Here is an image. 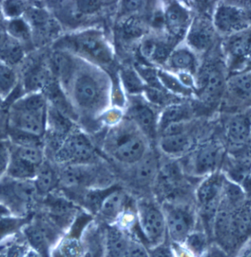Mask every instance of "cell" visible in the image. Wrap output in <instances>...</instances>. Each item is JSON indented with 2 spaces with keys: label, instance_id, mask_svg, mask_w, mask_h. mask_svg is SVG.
<instances>
[{
  "label": "cell",
  "instance_id": "obj_42",
  "mask_svg": "<svg viewBox=\"0 0 251 257\" xmlns=\"http://www.w3.org/2000/svg\"><path fill=\"white\" fill-rule=\"evenodd\" d=\"M126 257H150V253L143 244L130 240Z\"/></svg>",
  "mask_w": 251,
  "mask_h": 257
},
{
  "label": "cell",
  "instance_id": "obj_1",
  "mask_svg": "<svg viewBox=\"0 0 251 257\" xmlns=\"http://www.w3.org/2000/svg\"><path fill=\"white\" fill-rule=\"evenodd\" d=\"M47 121V99L42 93H25L9 109L10 128L41 138Z\"/></svg>",
  "mask_w": 251,
  "mask_h": 257
},
{
  "label": "cell",
  "instance_id": "obj_27",
  "mask_svg": "<svg viewBox=\"0 0 251 257\" xmlns=\"http://www.w3.org/2000/svg\"><path fill=\"white\" fill-rule=\"evenodd\" d=\"M17 87V75L11 66L0 62V98L9 97Z\"/></svg>",
  "mask_w": 251,
  "mask_h": 257
},
{
  "label": "cell",
  "instance_id": "obj_43",
  "mask_svg": "<svg viewBox=\"0 0 251 257\" xmlns=\"http://www.w3.org/2000/svg\"><path fill=\"white\" fill-rule=\"evenodd\" d=\"M123 34L128 39L139 37L143 33L142 28L139 22L134 19H130L126 22L123 28Z\"/></svg>",
  "mask_w": 251,
  "mask_h": 257
},
{
  "label": "cell",
  "instance_id": "obj_22",
  "mask_svg": "<svg viewBox=\"0 0 251 257\" xmlns=\"http://www.w3.org/2000/svg\"><path fill=\"white\" fill-rule=\"evenodd\" d=\"M137 166L135 179L138 184L146 185L155 178L157 171V160L153 155L143 157Z\"/></svg>",
  "mask_w": 251,
  "mask_h": 257
},
{
  "label": "cell",
  "instance_id": "obj_10",
  "mask_svg": "<svg viewBox=\"0 0 251 257\" xmlns=\"http://www.w3.org/2000/svg\"><path fill=\"white\" fill-rule=\"evenodd\" d=\"M202 94L204 99L214 102L220 99L225 90V81L221 69L209 66L202 76Z\"/></svg>",
  "mask_w": 251,
  "mask_h": 257
},
{
  "label": "cell",
  "instance_id": "obj_15",
  "mask_svg": "<svg viewBox=\"0 0 251 257\" xmlns=\"http://www.w3.org/2000/svg\"><path fill=\"white\" fill-rule=\"evenodd\" d=\"M25 236L34 250L42 257H49V239L45 228L40 225H30L25 230Z\"/></svg>",
  "mask_w": 251,
  "mask_h": 257
},
{
  "label": "cell",
  "instance_id": "obj_3",
  "mask_svg": "<svg viewBox=\"0 0 251 257\" xmlns=\"http://www.w3.org/2000/svg\"><path fill=\"white\" fill-rule=\"evenodd\" d=\"M139 223L146 240L154 246L162 244L167 230L166 220L161 211L151 204L140 208Z\"/></svg>",
  "mask_w": 251,
  "mask_h": 257
},
{
  "label": "cell",
  "instance_id": "obj_7",
  "mask_svg": "<svg viewBox=\"0 0 251 257\" xmlns=\"http://www.w3.org/2000/svg\"><path fill=\"white\" fill-rule=\"evenodd\" d=\"M166 226L173 240L176 242H184L192 232L193 216L187 210L174 208L168 212Z\"/></svg>",
  "mask_w": 251,
  "mask_h": 257
},
{
  "label": "cell",
  "instance_id": "obj_36",
  "mask_svg": "<svg viewBox=\"0 0 251 257\" xmlns=\"http://www.w3.org/2000/svg\"><path fill=\"white\" fill-rule=\"evenodd\" d=\"M9 136L17 147H41V138L20 130L10 128Z\"/></svg>",
  "mask_w": 251,
  "mask_h": 257
},
{
  "label": "cell",
  "instance_id": "obj_52",
  "mask_svg": "<svg viewBox=\"0 0 251 257\" xmlns=\"http://www.w3.org/2000/svg\"><path fill=\"white\" fill-rule=\"evenodd\" d=\"M142 2L141 1H127L125 2V7L127 10L135 11L139 9Z\"/></svg>",
  "mask_w": 251,
  "mask_h": 257
},
{
  "label": "cell",
  "instance_id": "obj_39",
  "mask_svg": "<svg viewBox=\"0 0 251 257\" xmlns=\"http://www.w3.org/2000/svg\"><path fill=\"white\" fill-rule=\"evenodd\" d=\"M123 79L126 88L131 93H136L142 89V83L137 77L136 73L133 72V71L127 70L123 71Z\"/></svg>",
  "mask_w": 251,
  "mask_h": 257
},
{
  "label": "cell",
  "instance_id": "obj_34",
  "mask_svg": "<svg viewBox=\"0 0 251 257\" xmlns=\"http://www.w3.org/2000/svg\"><path fill=\"white\" fill-rule=\"evenodd\" d=\"M189 115V109L184 105L171 106L166 109L162 117V128H164L170 123L176 122H182L184 119L187 118Z\"/></svg>",
  "mask_w": 251,
  "mask_h": 257
},
{
  "label": "cell",
  "instance_id": "obj_12",
  "mask_svg": "<svg viewBox=\"0 0 251 257\" xmlns=\"http://www.w3.org/2000/svg\"><path fill=\"white\" fill-rule=\"evenodd\" d=\"M214 30L209 22L198 20L194 23L188 36L190 45L200 51L208 50L214 41Z\"/></svg>",
  "mask_w": 251,
  "mask_h": 257
},
{
  "label": "cell",
  "instance_id": "obj_45",
  "mask_svg": "<svg viewBox=\"0 0 251 257\" xmlns=\"http://www.w3.org/2000/svg\"><path fill=\"white\" fill-rule=\"evenodd\" d=\"M170 53V49L168 46L163 44H156L152 59L156 61L163 62L166 59Z\"/></svg>",
  "mask_w": 251,
  "mask_h": 257
},
{
  "label": "cell",
  "instance_id": "obj_6",
  "mask_svg": "<svg viewBox=\"0 0 251 257\" xmlns=\"http://www.w3.org/2000/svg\"><path fill=\"white\" fill-rule=\"evenodd\" d=\"M225 137L228 147L233 152H239L251 139V119L243 114L229 119L225 127Z\"/></svg>",
  "mask_w": 251,
  "mask_h": 257
},
{
  "label": "cell",
  "instance_id": "obj_26",
  "mask_svg": "<svg viewBox=\"0 0 251 257\" xmlns=\"http://www.w3.org/2000/svg\"><path fill=\"white\" fill-rule=\"evenodd\" d=\"M51 65L54 74L63 82L69 80L73 71V63L69 57L61 52H55L52 55Z\"/></svg>",
  "mask_w": 251,
  "mask_h": 257
},
{
  "label": "cell",
  "instance_id": "obj_30",
  "mask_svg": "<svg viewBox=\"0 0 251 257\" xmlns=\"http://www.w3.org/2000/svg\"><path fill=\"white\" fill-rule=\"evenodd\" d=\"M134 118L139 126L149 136H153L155 133V118L153 112L144 105L137 106L133 110Z\"/></svg>",
  "mask_w": 251,
  "mask_h": 257
},
{
  "label": "cell",
  "instance_id": "obj_40",
  "mask_svg": "<svg viewBox=\"0 0 251 257\" xmlns=\"http://www.w3.org/2000/svg\"><path fill=\"white\" fill-rule=\"evenodd\" d=\"M60 254L63 257H80L82 247L76 240H68L60 248Z\"/></svg>",
  "mask_w": 251,
  "mask_h": 257
},
{
  "label": "cell",
  "instance_id": "obj_5",
  "mask_svg": "<svg viewBox=\"0 0 251 257\" xmlns=\"http://www.w3.org/2000/svg\"><path fill=\"white\" fill-rule=\"evenodd\" d=\"M93 155V147L88 140L82 135H74L62 143L55 158L61 163H81L90 160Z\"/></svg>",
  "mask_w": 251,
  "mask_h": 257
},
{
  "label": "cell",
  "instance_id": "obj_17",
  "mask_svg": "<svg viewBox=\"0 0 251 257\" xmlns=\"http://www.w3.org/2000/svg\"><path fill=\"white\" fill-rule=\"evenodd\" d=\"M124 202V194L117 189H112L103 199L98 210L104 218L113 219L120 213Z\"/></svg>",
  "mask_w": 251,
  "mask_h": 257
},
{
  "label": "cell",
  "instance_id": "obj_11",
  "mask_svg": "<svg viewBox=\"0 0 251 257\" xmlns=\"http://www.w3.org/2000/svg\"><path fill=\"white\" fill-rule=\"evenodd\" d=\"M77 45L79 49L90 54L93 58L103 62L111 60V53L99 34L85 33L78 36Z\"/></svg>",
  "mask_w": 251,
  "mask_h": 257
},
{
  "label": "cell",
  "instance_id": "obj_33",
  "mask_svg": "<svg viewBox=\"0 0 251 257\" xmlns=\"http://www.w3.org/2000/svg\"><path fill=\"white\" fill-rule=\"evenodd\" d=\"M0 7L2 14L5 18L7 19V20H11L23 17L24 14L29 6L25 4V2L11 0L3 2Z\"/></svg>",
  "mask_w": 251,
  "mask_h": 257
},
{
  "label": "cell",
  "instance_id": "obj_21",
  "mask_svg": "<svg viewBox=\"0 0 251 257\" xmlns=\"http://www.w3.org/2000/svg\"><path fill=\"white\" fill-rule=\"evenodd\" d=\"M130 239L117 229H110L106 237L107 257H126Z\"/></svg>",
  "mask_w": 251,
  "mask_h": 257
},
{
  "label": "cell",
  "instance_id": "obj_44",
  "mask_svg": "<svg viewBox=\"0 0 251 257\" xmlns=\"http://www.w3.org/2000/svg\"><path fill=\"white\" fill-rule=\"evenodd\" d=\"M77 9L83 14H92L96 12L101 7V2L96 0H84L77 1Z\"/></svg>",
  "mask_w": 251,
  "mask_h": 257
},
{
  "label": "cell",
  "instance_id": "obj_28",
  "mask_svg": "<svg viewBox=\"0 0 251 257\" xmlns=\"http://www.w3.org/2000/svg\"><path fill=\"white\" fill-rule=\"evenodd\" d=\"M190 145V139L184 133L163 136L160 146L167 153L178 154L187 150Z\"/></svg>",
  "mask_w": 251,
  "mask_h": 257
},
{
  "label": "cell",
  "instance_id": "obj_8",
  "mask_svg": "<svg viewBox=\"0 0 251 257\" xmlns=\"http://www.w3.org/2000/svg\"><path fill=\"white\" fill-rule=\"evenodd\" d=\"M222 156V147L218 143L211 142L203 146L195 156V172L199 175L212 174L221 163Z\"/></svg>",
  "mask_w": 251,
  "mask_h": 257
},
{
  "label": "cell",
  "instance_id": "obj_25",
  "mask_svg": "<svg viewBox=\"0 0 251 257\" xmlns=\"http://www.w3.org/2000/svg\"><path fill=\"white\" fill-rule=\"evenodd\" d=\"M57 179L55 172L51 166L43 163L38 169L37 174L34 179L35 186L38 193L47 194L55 188Z\"/></svg>",
  "mask_w": 251,
  "mask_h": 257
},
{
  "label": "cell",
  "instance_id": "obj_2",
  "mask_svg": "<svg viewBox=\"0 0 251 257\" xmlns=\"http://www.w3.org/2000/svg\"><path fill=\"white\" fill-rule=\"evenodd\" d=\"M225 179V177L219 174H211L203 181L197 191V199L201 207L203 220L212 229L221 201Z\"/></svg>",
  "mask_w": 251,
  "mask_h": 257
},
{
  "label": "cell",
  "instance_id": "obj_55",
  "mask_svg": "<svg viewBox=\"0 0 251 257\" xmlns=\"http://www.w3.org/2000/svg\"><path fill=\"white\" fill-rule=\"evenodd\" d=\"M3 101H4V99H1V98H0V111L2 110V108H3Z\"/></svg>",
  "mask_w": 251,
  "mask_h": 257
},
{
  "label": "cell",
  "instance_id": "obj_20",
  "mask_svg": "<svg viewBox=\"0 0 251 257\" xmlns=\"http://www.w3.org/2000/svg\"><path fill=\"white\" fill-rule=\"evenodd\" d=\"M23 18L29 24L32 30L36 28L46 33L49 32V27L52 23L48 12L36 6H29L24 14Z\"/></svg>",
  "mask_w": 251,
  "mask_h": 257
},
{
  "label": "cell",
  "instance_id": "obj_14",
  "mask_svg": "<svg viewBox=\"0 0 251 257\" xmlns=\"http://www.w3.org/2000/svg\"><path fill=\"white\" fill-rule=\"evenodd\" d=\"M75 96L77 102L82 107H90L98 97L96 82L87 76L79 77L76 82Z\"/></svg>",
  "mask_w": 251,
  "mask_h": 257
},
{
  "label": "cell",
  "instance_id": "obj_31",
  "mask_svg": "<svg viewBox=\"0 0 251 257\" xmlns=\"http://www.w3.org/2000/svg\"><path fill=\"white\" fill-rule=\"evenodd\" d=\"M16 155L24 161L39 168L44 163V155L41 147H17L13 152Z\"/></svg>",
  "mask_w": 251,
  "mask_h": 257
},
{
  "label": "cell",
  "instance_id": "obj_46",
  "mask_svg": "<svg viewBox=\"0 0 251 257\" xmlns=\"http://www.w3.org/2000/svg\"><path fill=\"white\" fill-rule=\"evenodd\" d=\"M149 253H150V257H174L171 248L162 244L155 246Z\"/></svg>",
  "mask_w": 251,
  "mask_h": 257
},
{
  "label": "cell",
  "instance_id": "obj_37",
  "mask_svg": "<svg viewBox=\"0 0 251 257\" xmlns=\"http://www.w3.org/2000/svg\"><path fill=\"white\" fill-rule=\"evenodd\" d=\"M171 63V66L176 69H191L195 63V59L193 55L188 51L179 50L173 55Z\"/></svg>",
  "mask_w": 251,
  "mask_h": 257
},
{
  "label": "cell",
  "instance_id": "obj_4",
  "mask_svg": "<svg viewBox=\"0 0 251 257\" xmlns=\"http://www.w3.org/2000/svg\"><path fill=\"white\" fill-rule=\"evenodd\" d=\"M214 24L219 31L233 36L247 29L250 18L244 10L237 6L221 5L215 11Z\"/></svg>",
  "mask_w": 251,
  "mask_h": 257
},
{
  "label": "cell",
  "instance_id": "obj_18",
  "mask_svg": "<svg viewBox=\"0 0 251 257\" xmlns=\"http://www.w3.org/2000/svg\"><path fill=\"white\" fill-rule=\"evenodd\" d=\"M24 56L25 51L23 45L11 36L0 47V62L11 67L20 63Z\"/></svg>",
  "mask_w": 251,
  "mask_h": 257
},
{
  "label": "cell",
  "instance_id": "obj_48",
  "mask_svg": "<svg viewBox=\"0 0 251 257\" xmlns=\"http://www.w3.org/2000/svg\"><path fill=\"white\" fill-rule=\"evenodd\" d=\"M203 257H228L225 250H222L221 247H212L209 250H205Z\"/></svg>",
  "mask_w": 251,
  "mask_h": 257
},
{
  "label": "cell",
  "instance_id": "obj_29",
  "mask_svg": "<svg viewBox=\"0 0 251 257\" xmlns=\"http://www.w3.org/2000/svg\"><path fill=\"white\" fill-rule=\"evenodd\" d=\"M188 21V14L182 6L171 5L165 14V22L173 31H179Z\"/></svg>",
  "mask_w": 251,
  "mask_h": 257
},
{
  "label": "cell",
  "instance_id": "obj_38",
  "mask_svg": "<svg viewBox=\"0 0 251 257\" xmlns=\"http://www.w3.org/2000/svg\"><path fill=\"white\" fill-rule=\"evenodd\" d=\"M187 245L195 253H203L206 247V237L201 233H190L186 239Z\"/></svg>",
  "mask_w": 251,
  "mask_h": 257
},
{
  "label": "cell",
  "instance_id": "obj_53",
  "mask_svg": "<svg viewBox=\"0 0 251 257\" xmlns=\"http://www.w3.org/2000/svg\"><path fill=\"white\" fill-rule=\"evenodd\" d=\"M238 257H251V241L245 245Z\"/></svg>",
  "mask_w": 251,
  "mask_h": 257
},
{
  "label": "cell",
  "instance_id": "obj_50",
  "mask_svg": "<svg viewBox=\"0 0 251 257\" xmlns=\"http://www.w3.org/2000/svg\"><path fill=\"white\" fill-rule=\"evenodd\" d=\"M148 93L150 99L156 103H161L165 99L162 92L156 89H149L148 90Z\"/></svg>",
  "mask_w": 251,
  "mask_h": 257
},
{
  "label": "cell",
  "instance_id": "obj_13",
  "mask_svg": "<svg viewBox=\"0 0 251 257\" xmlns=\"http://www.w3.org/2000/svg\"><path fill=\"white\" fill-rule=\"evenodd\" d=\"M49 71L41 66H36L28 70L24 77L22 89L26 93H41L50 85Z\"/></svg>",
  "mask_w": 251,
  "mask_h": 257
},
{
  "label": "cell",
  "instance_id": "obj_32",
  "mask_svg": "<svg viewBox=\"0 0 251 257\" xmlns=\"http://www.w3.org/2000/svg\"><path fill=\"white\" fill-rule=\"evenodd\" d=\"M47 118L49 119L54 138L57 139L67 133L70 127L69 122L65 115L59 112L58 109L54 107H51L49 114L47 113Z\"/></svg>",
  "mask_w": 251,
  "mask_h": 257
},
{
  "label": "cell",
  "instance_id": "obj_23",
  "mask_svg": "<svg viewBox=\"0 0 251 257\" xmlns=\"http://www.w3.org/2000/svg\"><path fill=\"white\" fill-rule=\"evenodd\" d=\"M228 87L235 96L251 101V71L234 75L228 81Z\"/></svg>",
  "mask_w": 251,
  "mask_h": 257
},
{
  "label": "cell",
  "instance_id": "obj_49",
  "mask_svg": "<svg viewBox=\"0 0 251 257\" xmlns=\"http://www.w3.org/2000/svg\"><path fill=\"white\" fill-rule=\"evenodd\" d=\"M25 249L22 246L11 247L8 253V257H25L26 255Z\"/></svg>",
  "mask_w": 251,
  "mask_h": 257
},
{
  "label": "cell",
  "instance_id": "obj_51",
  "mask_svg": "<svg viewBox=\"0 0 251 257\" xmlns=\"http://www.w3.org/2000/svg\"><path fill=\"white\" fill-rule=\"evenodd\" d=\"M9 37V35L8 34L6 29V22L0 18V47L4 44Z\"/></svg>",
  "mask_w": 251,
  "mask_h": 257
},
{
  "label": "cell",
  "instance_id": "obj_54",
  "mask_svg": "<svg viewBox=\"0 0 251 257\" xmlns=\"http://www.w3.org/2000/svg\"><path fill=\"white\" fill-rule=\"evenodd\" d=\"M25 257H42L39 253L36 251V250H31V251L28 252L26 253Z\"/></svg>",
  "mask_w": 251,
  "mask_h": 257
},
{
  "label": "cell",
  "instance_id": "obj_35",
  "mask_svg": "<svg viewBox=\"0 0 251 257\" xmlns=\"http://www.w3.org/2000/svg\"><path fill=\"white\" fill-rule=\"evenodd\" d=\"M87 178V173L76 166H69L63 170L61 180L66 186H74L83 183Z\"/></svg>",
  "mask_w": 251,
  "mask_h": 257
},
{
  "label": "cell",
  "instance_id": "obj_47",
  "mask_svg": "<svg viewBox=\"0 0 251 257\" xmlns=\"http://www.w3.org/2000/svg\"><path fill=\"white\" fill-rule=\"evenodd\" d=\"M157 43L152 41H146L142 46V52L146 58H152Z\"/></svg>",
  "mask_w": 251,
  "mask_h": 257
},
{
  "label": "cell",
  "instance_id": "obj_19",
  "mask_svg": "<svg viewBox=\"0 0 251 257\" xmlns=\"http://www.w3.org/2000/svg\"><path fill=\"white\" fill-rule=\"evenodd\" d=\"M39 168L24 161L11 153L10 163L8 168V174L16 180H32L35 179Z\"/></svg>",
  "mask_w": 251,
  "mask_h": 257
},
{
  "label": "cell",
  "instance_id": "obj_24",
  "mask_svg": "<svg viewBox=\"0 0 251 257\" xmlns=\"http://www.w3.org/2000/svg\"><path fill=\"white\" fill-rule=\"evenodd\" d=\"M6 29L9 36L18 41L23 46L24 44L32 40L33 30L23 17L8 20L6 22Z\"/></svg>",
  "mask_w": 251,
  "mask_h": 257
},
{
  "label": "cell",
  "instance_id": "obj_9",
  "mask_svg": "<svg viewBox=\"0 0 251 257\" xmlns=\"http://www.w3.org/2000/svg\"><path fill=\"white\" fill-rule=\"evenodd\" d=\"M144 141L135 135H128L119 140L114 151L115 158L123 163L140 161L145 152Z\"/></svg>",
  "mask_w": 251,
  "mask_h": 257
},
{
  "label": "cell",
  "instance_id": "obj_16",
  "mask_svg": "<svg viewBox=\"0 0 251 257\" xmlns=\"http://www.w3.org/2000/svg\"><path fill=\"white\" fill-rule=\"evenodd\" d=\"M227 48L233 58L241 60L248 58L251 55V32L245 30L233 35L228 40Z\"/></svg>",
  "mask_w": 251,
  "mask_h": 257
},
{
  "label": "cell",
  "instance_id": "obj_41",
  "mask_svg": "<svg viewBox=\"0 0 251 257\" xmlns=\"http://www.w3.org/2000/svg\"><path fill=\"white\" fill-rule=\"evenodd\" d=\"M11 158V150L7 143L0 141V176L8 171Z\"/></svg>",
  "mask_w": 251,
  "mask_h": 257
}]
</instances>
